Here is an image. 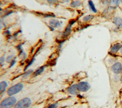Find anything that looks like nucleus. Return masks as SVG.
I'll use <instances>...</instances> for the list:
<instances>
[{
    "label": "nucleus",
    "instance_id": "a878e982",
    "mask_svg": "<svg viewBox=\"0 0 122 108\" xmlns=\"http://www.w3.org/2000/svg\"><path fill=\"white\" fill-rule=\"evenodd\" d=\"M120 53H121V54H122V46L121 48L120 49Z\"/></svg>",
    "mask_w": 122,
    "mask_h": 108
},
{
    "label": "nucleus",
    "instance_id": "f257e3e1",
    "mask_svg": "<svg viewBox=\"0 0 122 108\" xmlns=\"http://www.w3.org/2000/svg\"><path fill=\"white\" fill-rule=\"evenodd\" d=\"M16 99L14 97H8L4 99L0 104L1 108H12L16 103Z\"/></svg>",
    "mask_w": 122,
    "mask_h": 108
},
{
    "label": "nucleus",
    "instance_id": "423d86ee",
    "mask_svg": "<svg viewBox=\"0 0 122 108\" xmlns=\"http://www.w3.org/2000/svg\"><path fill=\"white\" fill-rule=\"evenodd\" d=\"M78 91L77 84H74L70 86L68 89V92L72 95H76L78 93Z\"/></svg>",
    "mask_w": 122,
    "mask_h": 108
},
{
    "label": "nucleus",
    "instance_id": "dca6fc26",
    "mask_svg": "<svg viewBox=\"0 0 122 108\" xmlns=\"http://www.w3.org/2000/svg\"><path fill=\"white\" fill-rule=\"evenodd\" d=\"M13 57H14L13 55H10V56H8L6 58V62L9 63H11V61L13 60Z\"/></svg>",
    "mask_w": 122,
    "mask_h": 108
},
{
    "label": "nucleus",
    "instance_id": "9d476101",
    "mask_svg": "<svg viewBox=\"0 0 122 108\" xmlns=\"http://www.w3.org/2000/svg\"><path fill=\"white\" fill-rule=\"evenodd\" d=\"M114 23L115 25L120 28H122V19L119 17H115L114 19Z\"/></svg>",
    "mask_w": 122,
    "mask_h": 108
},
{
    "label": "nucleus",
    "instance_id": "9b49d317",
    "mask_svg": "<svg viewBox=\"0 0 122 108\" xmlns=\"http://www.w3.org/2000/svg\"><path fill=\"white\" fill-rule=\"evenodd\" d=\"M7 86V83L5 81L0 82V95H1L5 91Z\"/></svg>",
    "mask_w": 122,
    "mask_h": 108
},
{
    "label": "nucleus",
    "instance_id": "393cba45",
    "mask_svg": "<svg viewBox=\"0 0 122 108\" xmlns=\"http://www.w3.org/2000/svg\"><path fill=\"white\" fill-rule=\"evenodd\" d=\"M62 1L65 3H68L70 1V0H62Z\"/></svg>",
    "mask_w": 122,
    "mask_h": 108
},
{
    "label": "nucleus",
    "instance_id": "ddd939ff",
    "mask_svg": "<svg viewBox=\"0 0 122 108\" xmlns=\"http://www.w3.org/2000/svg\"><path fill=\"white\" fill-rule=\"evenodd\" d=\"M88 4H89V5L90 7V9H91V10L94 12H95L96 13L97 12V10L95 8V5L94 4V3L93 2V1H92V0H89V1H88Z\"/></svg>",
    "mask_w": 122,
    "mask_h": 108
},
{
    "label": "nucleus",
    "instance_id": "b1692460",
    "mask_svg": "<svg viewBox=\"0 0 122 108\" xmlns=\"http://www.w3.org/2000/svg\"><path fill=\"white\" fill-rule=\"evenodd\" d=\"M3 28V25L2 21H1V20H0V30H1Z\"/></svg>",
    "mask_w": 122,
    "mask_h": 108
},
{
    "label": "nucleus",
    "instance_id": "7ed1b4c3",
    "mask_svg": "<svg viewBox=\"0 0 122 108\" xmlns=\"http://www.w3.org/2000/svg\"><path fill=\"white\" fill-rule=\"evenodd\" d=\"M31 103V100L29 98H25L16 103L14 108H28L30 106Z\"/></svg>",
    "mask_w": 122,
    "mask_h": 108
},
{
    "label": "nucleus",
    "instance_id": "6e6552de",
    "mask_svg": "<svg viewBox=\"0 0 122 108\" xmlns=\"http://www.w3.org/2000/svg\"><path fill=\"white\" fill-rule=\"evenodd\" d=\"M122 47V45L120 44H116L113 46V47L111 49L110 52L112 54H115L118 51L120 50Z\"/></svg>",
    "mask_w": 122,
    "mask_h": 108
},
{
    "label": "nucleus",
    "instance_id": "aec40b11",
    "mask_svg": "<svg viewBox=\"0 0 122 108\" xmlns=\"http://www.w3.org/2000/svg\"><path fill=\"white\" fill-rule=\"evenodd\" d=\"M33 71L32 70H29L28 71V72H26V73L24 74V77H26V76H28V75H29L30 74H31L32 73H33Z\"/></svg>",
    "mask_w": 122,
    "mask_h": 108
},
{
    "label": "nucleus",
    "instance_id": "6ab92c4d",
    "mask_svg": "<svg viewBox=\"0 0 122 108\" xmlns=\"http://www.w3.org/2000/svg\"><path fill=\"white\" fill-rule=\"evenodd\" d=\"M120 0H111V3L115 5H118L119 4Z\"/></svg>",
    "mask_w": 122,
    "mask_h": 108
},
{
    "label": "nucleus",
    "instance_id": "4be33fe9",
    "mask_svg": "<svg viewBox=\"0 0 122 108\" xmlns=\"http://www.w3.org/2000/svg\"><path fill=\"white\" fill-rule=\"evenodd\" d=\"M57 108V105L56 104H53L50 105L48 108Z\"/></svg>",
    "mask_w": 122,
    "mask_h": 108
},
{
    "label": "nucleus",
    "instance_id": "cd10ccee",
    "mask_svg": "<svg viewBox=\"0 0 122 108\" xmlns=\"http://www.w3.org/2000/svg\"><path fill=\"white\" fill-rule=\"evenodd\" d=\"M121 2H122V0H121Z\"/></svg>",
    "mask_w": 122,
    "mask_h": 108
},
{
    "label": "nucleus",
    "instance_id": "4468645a",
    "mask_svg": "<svg viewBox=\"0 0 122 108\" xmlns=\"http://www.w3.org/2000/svg\"><path fill=\"white\" fill-rule=\"evenodd\" d=\"M81 2L80 1H73L70 4V6L73 8H76L79 7L81 5Z\"/></svg>",
    "mask_w": 122,
    "mask_h": 108
},
{
    "label": "nucleus",
    "instance_id": "39448f33",
    "mask_svg": "<svg viewBox=\"0 0 122 108\" xmlns=\"http://www.w3.org/2000/svg\"><path fill=\"white\" fill-rule=\"evenodd\" d=\"M112 71L115 74H119L122 71V65L120 62L114 63L112 67Z\"/></svg>",
    "mask_w": 122,
    "mask_h": 108
},
{
    "label": "nucleus",
    "instance_id": "1a4fd4ad",
    "mask_svg": "<svg viewBox=\"0 0 122 108\" xmlns=\"http://www.w3.org/2000/svg\"><path fill=\"white\" fill-rule=\"evenodd\" d=\"M49 24L53 28H55L60 25V22L58 20L52 19L49 20Z\"/></svg>",
    "mask_w": 122,
    "mask_h": 108
},
{
    "label": "nucleus",
    "instance_id": "f03ea898",
    "mask_svg": "<svg viewBox=\"0 0 122 108\" xmlns=\"http://www.w3.org/2000/svg\"><path fill=\"white\" fill-rule=\"evenodd\" d=\"M24 88V85L21 83H19L12 86L7 91V94L9 96L15 95L21 92Z\"/></svg>",
    "mask_w": 122,
    "mask_h": 108
},
{
    "label": "nucleus",
    "instance_id": "412c9836",
    "mask_svg": "<svg viewBox=\"0 0 122 108\" xmlns=\"http://www.w3.org/2000/svg\"><path fill=\"white\" fill-rule=\"evenodd\" d=\"M5 61V58L4 56L1 57L0 58V64H3Z\"/></svg>",
    "mask_w": 122,
    "mask_h": 108
},
{
    "label": "nucleus",
    "instance_id": "f3484780",
    "mask_svg": "<svg viewBox=\"0 0 122 108\" xmlns=\"http://www.w3.org/2000/svg\"><path fill=\"white\" fill-rule=\"evenodd\" d=\"M47 2L51 4H54L58 2V0H47Z\"/></svg>",
    "mask_w": 122,
    "mask_h": 108
},
{
    "label": "nucleus",
    "instance_id": "2eb2a0df",
    "mask_svg": "<svg viewBox=\"0 0 122 108\" xmlns=\"http://www.w3.org/2000/svg\"><path fill=\"white\" fill-rule=\"evenodd\" d=\"M93 17H94V16L92 15H86L83 18V20L84 21H87L89 20H91V19H92Z\"/></svg>",
    "mask_w": 122,
    "mask_h": 108
},
{
    "label": "nucleus",
    "instance_id": "bb28decb",
    "mask_svg": "<svg viewBox=\"0 0 122 108\" xmlns=\"http://www.w3.org/2000/svg\"><path fill=\"white\" fill-rule=\"evenodd\" d=\"M1 10H2V9L0 8V11H1Z\"/></svg>",
    "mask_w": 122,
    "mask_h": 108
},
{
    "label": "nucleus",
    "instance_id": "f8f14e48",
    "mask_svg": "<svg viewBox=\"0 0 122 108\" xmlns=\"http://www.w3.org/2000/svg\"><path fill=\"white\" fill-rule=\"evenodd\" d=\"M45 70V66H42L40 68H39V69H38L34 73H33V75L34 76H37L40 74H41Z\"/></svg>",
    "mask_w": 122,
    "mask_h": 108
},
{
    "label": "nucleus",
    "instance_id": "20e7f679",
    "mask_svg": "<svg viewBox=\"0 0 122 108\" xmlns=\"http://www.w3.org/2000/svg\"><path fill=\"white\" fill-rule=\"evenodd\" d=\"M77 86L78 90L82 92H87L90 88V86L88 82L85 81L80 82L78 84H77Z\"/></svg>",
    "mask_w": 122,
    "mask_h": 108
},
{
    "label": "nucleus",
    "instance_id": "0eeeda50",
    "mask_svg": "<svg viewBox=\"0 0 122 108\" xmlns=\"http://www.w3.org/2000/svg\"><path fill=\"white\" fill-rule=\"evenodd\" d=\"M72 25L71 24H69L65 28V30L63 34V37L64 38H66L68 37V36L71 34V29H72Z\"/></svg>",
    "mask_w": 122,
    "mask_h": 108
},
{
    "label": "nucleus",
    "instance_id": "a211bd4d",
    "mask_svg": "<svg viewBox=\"0 0 122 108\" xmlns=\"http://www.w3.org/2000/svg\"><path fill=\"white\" fill-rule=\"evenodd\" d=\"M34 58H33V59H32V60L29 62V63L28 64V65H27L26 66V67H25V69H24V71H25V70H26L28 68V67H29V66H30L33 63V61H34Z\"/></svg>",
    "mask_w": 122,
    "mask_h": 108
},
{
    "label": "nucleus",
    "instance_id": "5701e85b",
    "mask_svg": "<svg viewBox=\"0 0 122 108\" xmlns=\"http://www.w3.org/2000/svg\"><path fill=\"white\" fill-rule=\"evenodd\" d=\"M16 63V61H15V60H13L12 61H11V62L10 63V64H11V65H10V68L11 67H12L15 64V63Z\"/></svg>",
    "mask_w": 122,
    "mask_h": 108
}]
</instances>
